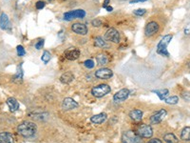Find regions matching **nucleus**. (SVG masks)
<instances>
[{
	"label": "nucleus",
	"mask_w": 190,
	"mask_h": 143,
	"mask_svg": "<svg viewBox=\"0 0 190 143\" xmlns=\"http://www.w3.org/2000/svg\"><path fill=\"white\" fill-rule=\"evenodd\" d=\"M17 132L19 133L20 135H22L23 137H32L36 134L37 132V127L36 125L31 122V121H24L22 122L18 127H17Z\"/></svg>",
	"instance_id": "nucleus-1"
},
{
	"label": "nucleus",
	"mask_w": 190,
	"mask_h": 143,
	"mask_svg": "<svg viewBox=\"0 0 190 143\" xmlns=\"http://www.w3.org/2000/svg\"><path fill=\"white\" fill-rule=\"evenodd\" d=\"M172 38H173L172 35H166L160 40V42L158 43V46H157V53L159 54H161V56H169V53L167 52L166 48L169 45Z\"/></svg>",
	"instance_id": "nucleus-2"
},
{
	"label": "nucleus",
	"mask_w": 190,
	"mask_h": 143,
	"mask_svg": "<svg viewBox=\"0 0 190 143\" xmlns=\"http://www.w3.org/2000/svg\"><path fill=\"white\" fill-rule=\"evenodd\" d=\"M122 142L123 143H143V140H142V137L138 134L129 130L123 133Z\"/></svg>",
	"instance_id": "nucleus-3"
},
{
	"label": "nucleus",
	"mask_w": 190,
	"mask_h": 143,
	"mask_svg": "<svg viewBox=\"0 0 190 143\" xmlns=\"http://www.w3.org/2000/svg\"><path fill=\"white\" fill-rule=\"evenodd\" d=\"M110 91H111V89L108 84H100L98 86H95L92 88L91 93L93 96L101 98L105 96H107L108 93H109Z\"/></svg>",
	"instance_id": "nucleus-4"
},
{
	"label": "nucleus",
	"mask_w": 190,
	"mask_h": 143,
	"mask_svg": "<svg viewBox=\"0 0 190 143\" xmlns=\"http://www.w3.org/2000/svg\"><path fill=\"white\" fill-rule=\"evenodd\" d=\"M137 134L142 137V138H150L153 135V130L151 126L147 124H142L138 127Z\"/></svg>",
	"instance_id": "nucleus-5"
},
{
	"label": "nucleus",
	"mask_w": 190,
	"mask_h": 143,
	"mask_svg": "<svg viewBox=\"0 0 190 143\" xmlns=\"http://www.w3.org/2000/svg\"><path fill=\"white\" fill-rule=\"evenodd\" d=\"M86 16V12L84 10H74L70 12H67L64 14V20L71 21L76 18H84Z\"/></svg>",
	"instance_id": "nucleus-6"
},
{
	"label": "nucleus",
	"mask_w": 190,
	"mask_h": 143,
	"mask_svg": "<svg viewBox=\"0 0 190 143\" xmlns=\"http://www.w3.org/2000/svg\"><path fill=\"white\" fill-rule=\"evenodd\" d=\"M105 37L108 41L113 42V43H119L121 40L120 32L113 28H110L107 31V32H105Z\"/></svg>",
	"instance_id": "nucleus-7"
},
{
	"label": "nucleus",
	"mask_w": 190,
	"mask_h": 143,
	"mask_svg": "<svg viewBox=\"0 0 190 143\" xmlns=\"http://www.w3.org/2000/svg\"><path fill=\"white\" fill-rule=\"evenodd\" d=\"M158 31H159V24L155 21H151L147 24L146 29H144V34H146V36L150 37L154 35L155 34H157Z\"/></svg>",
	"instance_id": "nucleus-8"
},
{
	"label": "nucleus",
	"mask_w": 190,
	"mask_h": 143,
	"mask_svg": "<svg viewBox=\"0 0 190 143\" xmlns=\"http://www.w3.org/2000/svg\"><path fill=\"white\" fill-rule=\"evenodd\" d=\"M113 72L108 68H101L95 72V76L100 79H109L112 78Z\"/></svg>",
	"instance_id": "nucleus-9"
},
{
	"label": "nucleus",
	"mask_w": 190,
	"mask_h": 143,
	"mask_svg": "<svg viewBox=\"0 0 190 143\" xmlns=\"http://www.w3.org/2000/svg\"><path fill=\"white\" fill-rule=\"evenodd\" d=\"M166 115V111L164 109H161L157 113H155L154 114L151 115L150 117V123L151 124H158L160 123L162 120H163Z\"/></svg>",
	"instance_id": "nucleus-10"
},
{
	"label": "nucleus",
	"mask_w": 190,
	"mask_h": 143,
	"mask_svg": "<svg viewBox=\"0 0 190 143\" xmlns=\"http://www.w3.org/2000/svg\"><path fill=\"white\" fill-rule=\"evenodd\" d=\"M129 96V90L128 89H122L119 92H117L114 96H113V100L117 103H120L125 101L126 98Z\"/></svg>",
	"instance_id": "nucleus-11"
},
{
	"label": "nucleus",
	"mask_w": 190,
	"mask_h": 143,
	"mask_svg": "<svg viewBox=\"0 0 190 143\" xmlns=\"http://www.w3.org/2000/svg\"><path fill=\"white\" fill-rule=\"evenodd\" d=\"M78 107V103L70 97H67L62 102V109L64 111H70Z\"/></svg>",
	"instance_id": "nucleus-12"
},
{
	"label": "nucleus",
	"mask_w": 190,
	"mask_h": 143,
	"mask_svg": "<svg viewBox=\"0 0 190 143\" xmlns=\"http://www.w3.org/2000/svg\"><path fill=\"white\" fill-rule=\"evenodd\" d=\"M71 30H72V32H75V34L80 35H86L88 34V32L87 26L85 24H83V23H74V24H72Z\"/></svg>",
	"instance_id": "nucleus-13"
},
{
	"label": "nucleus",
	"mask_w": 190,
	"mask_h": 143,
	"mask_svg": "<svg viewBox=\"0 0 190 143\" xmlns=\"http://www.w3.org/2000/svg\"><path fill=\"white\" fill-rule=\"evenodd\" d=\"M65 56L69 60H76L80 56V51L76 48H70L65 52Z\"/></svg>",
	"instance_id": "nucleus-14"
},
{
	"label": "nucleus",
	"mask_w": 190,
	"mask_h": 143,
	"mask_svg": "<svg viewBox=\"0 0 190 143\" xmlns=\"http://www.w3.org/2000/svg\"><path fill=\"white\" fill-rule=\"evenodd\" d=\"M10 27H12V24L10 22L9 16L6 14L2 13L0 15V28L2 30H10Z\"/></svg>",
	"instance_id": "nucleus-15"
},
{
	"label": "nucleus",
	"mask_w": 190,
	"mask_h": 143,
	"mask_svg": "<svg viewBox=\"0 0 190 143\" xmlns=\"http://www.w3.org/2000/svg\"><path fill=\"white\" fill-rule=\"evenodd\" d=\"M108 118V115L105 113H101V114H95L91 118V122L94 124H102L104 123L105 120Z\"/></svg>",
	"instance_id": "nucleus-16"
},
{
	"label": "nucleus",
	"mask_w": 190,
	"mask_h": 143,
	"mask_svg": "<svg viewBox=\"0 0 190 143\" xmlns=\"http://www.w3.org/2000/svg\"><path fill=\"white\" fill-rule=\"evenodd\" d=\"M74 79V75L70 72H67V73L63 74L60 78V81L64 84H70Z\"/></svg>",
	"instance_id": "nucleus-17"
},
{
	"label": "nucleus",
	"mask_w": 190,
	"mask_h": 143,
	"mask_svg": "<svg viewBox=\"0 0 190 143\" xmlns=\"http://www.w3.org/2000/svg\"><path fill=\"white\" fill-rule=\"evenodd\" d=\"M7 105L9 106V109L10 110V112H15L19 109V103L17 100L13 97H10L7 99Z\"/></svg>",
	"instance_id": "nucleus-18"
},
{
	"label": "nucleus",
	"mask_w": 190,
	"mask_h": 143,
	"mask_svg": "<svg viewBox=\"0 0 190 143\" xmlns=\"http://www.w3.org/2000/svg\"><path fill=\"white\" fill-rule=\"evenodd\" d=\"M129 117L131 119H133L134 121H140L143 118V111L139 109H135L132 110V111L129 113Z\"/></svg>",
	"instance_id": "nucleus-19"
},
{
	"label": "nucleus",
	"mask_w": 190,
	"mask_h": 143,
	"mask_svg": "<svg viewBox=\"0 0 190 143\" xmlns=\"http://www.w3.org/2000/svg\"><path fill=\"white\" fill-rule=\"evenodd\" d=\"M0 137L3 139L5 143H14L13 135L10 133H8V132H2V133H0Z\"/></svg>",
	"instance_id": "nucleus-20"
},
{
	"label": "nucleus",
	"mask_w": 190,
	"mask_h": 143,
	"mask_svg": "<svg viewBox=\"0 0 190 143\" xmlns=\"http://www.w3.org/2000/svg\"><path fill=\"white\" fill-rule=\"evenodd\" d=\"M94 45L96 47H100V48H108V45L107 44V41H105V39H103V37L98 36L94 39Z\"/></svg>",
	"instance_id": "nucleus-21"
},
{
	"label": "nucleus",
	"mask_w": 190,
	"mask_h": 143,
	"mask_svg": "<svg viewBox=\"0 0 190 143\" xmlns=\"http://www.w3.org/2000/svg\"><path fill=\"white\" fill-rule=\"evenodd\" d=\"M164 140L166 143H177L178 142V138L176 137V135L172 133H168V134H165L164 135Z\"/></svg>",
	"instance_id": "nucleus-22"
},
{
	"label": "nucleus",
	"mask_w": 190,
	"mask_h": 143,
	"mask_svg": "<svg viewBox=\"0 0 190 143\" xmlns=\"http://www.w3.org/2000/svg\"><path fill=\"white\" fill-rule=\"evenodd\" d=\"M181 138L184 141H190V127H184L181 133Z\"/></svg>",
	"instance_id": "nucleus-23"
},
{
	"label": "nucleus",
	"mask_w": 190,
	"mask_h": 143,
	"mask_svg": "<svg viewBox=\"0 0 190 143\" xmlns=\"http://www.w3.org/2000/svg\"><path fill=\"white\" fill-rule=\"evenodd\" d=\"M153 93H155L156 95L160 97V99L165 100L169 92H168V90H167V89H164V90H155V91H153Z\"/></svg>",
	"instance_id": "nucleus-24"
},
{
	"label": "nucleus",
	"mask_w": 190,
	"mask_h": 143,
	"mask_svg": "<svg viewBox=\"0 0 190 143\" xmlns=\"http://www.w3.org/2000/svg\"><path fill=\"white\" fill-rule=\"evenodd\" d=\"M96 59H97V63L99 64V65H101V66H103V65H105L108 63V56H105V53H99L98 56H97V57H96Z\"/></svg>",
	"instance_id": "nucleus-25"
},
{
	"label": "nucleus",
	"mask_w": 190,
	"mask_h": 143,
	"mask_svg": "<svg viewBox=\"0 0 190 143\" xmlns=\"http://www.w3.org/2000/svg\"><path fill=\"white\" fill-rule=\"evenodd\" d=\"M165 101L167 104H171V105H174V104H177L179 102V97L177 96H172L170 97L165 98Z\"/></svg>",
	"instance_id": "nucleus-26"
},
{
	"label": "nucleus",
	"mask_w": 190,
	"mask_h": 143,
	"mask_svg": "<svg viewBox=\"0 0 190 143\" xmlns=\"http://www.w3.org/2000/svg\"><path fill=\"white\" fill-rule=\"evenodd\" d=\"M51 58H52V56L48 51H45L42 54V56H41V60L44 63H48L49 60H51Z\"/></svg>",
	"instance_id": "nucleus-27"
},
{
	"label": "nucleus",
	"mask_w": 190,
	"mask_h": 143,
	"mask_svg": "<svg viewBox=\"0 0 190 143\" xmlns=\"http://www.w3.org/2000/svg\"><path fill=\"white\" fill-rule=\"evenodd\" d=\"M84 65H85V67L88 68V69H92V68H94V66H95L93 60H91V59L86 60V61L84 62Z\"/></svg>",
	"instance_id": "nucleus-28"
},
{
	"label": "nucleus",
	"mask_w": 190,
	"mask_h": 143,
	"mask_svg": "<svg viewBox=\"0 0 190 143\" xmlns=\"http://www.w3.org/2000/svg\"><path fill=\"white\" fill-rule=\"evenodd\" d=\"M16 51H17V54L19 56H24L25 54H26V51H25V49L23 46H21V45H18L17 48H16Z\"/></svg>",
	"instance_id": "nucleus-29"
},
{
	"label": "nucleus",
	"mask_w": 190,
	"mask_h": 143,
	"mask_svg": "<svg viewBox=\"0 0 190 143\" xmlns=\"http://www.w3.org/2000/svg\"><path fill=\"white\" fill-rule=\"evenodd\" d=\"M22 78H23V73H22V71H18V73L16 74V75L14 76V79L13 81H16L17 80V82H21L22 81Z\"/></svg>",
	"instance_id": "nucleus-30"
},
{
	"label": "nucleus",
	"mask_w": 190,
	"mask_h": 143,
	"mask_svg": "<svg viewBox=\"0 0 190 143\" xmlns=\"http://www.w3.org/2000/svg\"><path fill=\"white\" fill-rule=\"evenodd\" d=\"M146 12H147L146 9H138V10L134 11V14L137 15V16H142L146 14Z\"/></svg>",
	"instance_id": "nucleus-31"
},
{
	"label": "nucleus",
	"mask_w": 190,
	"mask_h": 143,
	"mask_svg": "<svg viewBox=\"0 0 190 143\" xmlns=\"http://www.w3.org/2000/svg\"><path fill=\"white\" fill-rule=\"evenodd\" d=\"M45 5H46V3H45L44 1H41V0H39V1H37L36 4H35V8L37 10H42L45 7Z\"/></svg>",
	"instance_id": "nucleus-32"
},
{
	"label": "nucleus",
	"mask_w": 190,
	"mask_h": 143,
	"mask_svg": "<svg viewBox=\"0 0 190 143\" xmlns=\"http://www.w3.org/2000/svg\"><path fill=\"white\" fill-rule=\"evenodd\" d=\"M91 24L93 27H100V26H102V21L98 18H95L94 20H92Z\"/></svg>",
	"instance_id": "nucleus-33"
},
{
	"label": "nucleus",
	"mask_w": 190,
	"mask_h": 143,
	"mask_svg": "<svg viewBox=\"0 0 190 143\" xmlns=\"http://www.w3.org/2000/svg\"><path fill=\"white\" fill-rule=\"evenodd\" d=\"M44 43H45L44 39L39 40V41L35 44V49H36V50H40V49H42L43 46H44Z\"/></svg>",
	"instance_id": "nucleus-34"
},
{
	"label": "nucleus",
	"mask_w": 190,
	"mask_h": 143,
	"mask_svg": "<svg viewBox=\"0 0 190 143\" xmlns=\"http://www.w3.org/2000/svg\"><path fill=\"white\" fill-rule=\"evenodd\" d=\"M182 96L184 100H186V101H190V93L188 92H183L182 93Z\"/></svg>",
	"instance_id": "nucleus-35"
},
{
	"label": "nucleus",
	"mask_w": 190,
	"mask_h": 143,
	"mask_svg": "<svg viewBox=\"0 0 190 143\" xmlns=\"http://www.w3.org/2000/svg\"><path fill=\"white\" fill-rule=\"evenodd\" d=\"M183 32H184V35H190V23L186 26V28H184Z\"/></svg>",
	"instance_id": "nucleus-36"
},
{
	"label": "nucleus",
	"mask_w": 190,
	"mask_h": 143,
	"mask_svg": "<svg viewBox=\"0 0 190 143\" xmlns=\"http://www.w3.org/2000/svg\"><path fill=\"white\" fill-rule=\"evenodd\" d=\"M147 143H164V142L159 138H152V139H150Z\"/></svg>",
	"instance_id": "nucleus-37"
},
{
	"label": "nucleus",
	"mask_w": 190,
	"mask_h": 143,
	"mask_svg": "<svg viewBox=\"0 0 190 143\" xmlns=\"http://www.w3.org/2000/svg\"><path fill=\"white\" fill-rule=\"evenodd\" d=\"M147 1V0H131L130 3L133 4V3H141V2H146Z\"/></svg>",
	"instance_id": "nucleus-38"
},
{
	"label": "nucleus",
	"mask_w": 190,
	"mask_h": 143,
	"mask_svg": "<svg viewBox=\"0 0 190 143\" xmlns=\"http://www.w3.org/2000/svg\"><path fill=\"white\" fill-rule=\"evenodd\" d=\"M108 4H109V0H105L103 3V8H107Z\"/></svg>",
	"instance_id": "nucleus-39"
},
{
	"label": "nucleus",
	"mask_w": 190,
	"mask_h": 143,
	"mask_svg": "<svg viewBox=\"0 0 190 143\" xmlns=\"http://www.w3.org/2000/svg\"><path fill=\"white\" fill-rule=\"evenodd\" d=\"M105 9H107L108 10V12H112V10H113V8L112 7H107V8H105Z\"/></svg>",
	"instance_id": "nucleus-40"
},
{
	"label": "nucleus",
	"mask_w": 190,
	"mask_h": 143,
	"mask_svg": "<svg viewBox=\"0 0 190 143\" xmlns=\"http://www.w3.org/2000/svg\"><path fill=\"white\" fill-rule=\"evenodd\" d=\"M0 143H5V142L3 141V139L1 138V137H0Z\"/></svg>",
	"instance_id": "nucleus-41"
},
{
	"label": "nucleus",
	"mask_w": 190,
	"mask_h": 143,
	"mask_svg": "<svg viewBox=\"0 0 190 143\" xmlns=\"http://www.w3.org/2000/svg\"><path fill=\"white\" fill-rule=\"evenodd\" d=\"M188 68H189V69H190V61H189V62H188Z\"/></svg>",
	"instance_id": "nucleus-42"
}]
</instances>
